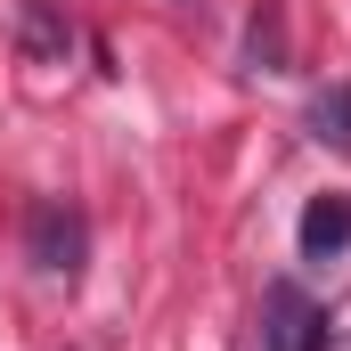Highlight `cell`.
Instances as JSON below:
<instances>
[{
    "mask_svg": "<svg viewBox=\"0 0 351 351\" xmlns=\"http://www.w3.org/2000/svg\"><path fill=\"white\" fill-rule=\"evenodd\" d=\"M254 66H262V74H278V66H286V41H278V8H262V16H254Z\"/></svg>",
    "mask_w": 351,
    "mask_h": 351,
    "instance_id": "8992f818",
    "label": "cell"
},
{
    "mask_svg": "<svg viewBox=\"0 0 351 351\" xmlns=\"http://www.w3.org/2000/svg\"><path fill=\"white\" fill-rule=\"evenodd\" d=\"M16 41H25V58H33V66H58V58L74 49V16H66L58 0H25V16H16Z\"/></svg>",
    "mask_w": 351,
    "mask_h": 351,
    "instance_id": "3957f363",
    "label": "cell"
},
{
    "mask_svg": "<svg viewBox=\"0 0 351 351\" xmlns=\"http://www.w3.org/2000/svg\"><path fill=\"white\" fill-rule=\"evenodd\" d=\"M311 139L335 147V156H351V82H327V90H319V106H311Z\"/></svg>",
    "mask_w": 351,
    "mask_h": 351,
    "instance_id": "5b68a950",
    "label": "cell"
},
{
    "mask_svg": "<svg viewBox=\"0 0 351 351\" xmlns=\"http://www.w3.org/2000/svg\"><path fill=\"white\" fill-rule=\"evenodd\" d=\"M25 245H33V269H41V278H82L90 229H82V213H74V204H33Z\"/></svg>",
    "mask_w": 351,
    "mask_h": 351,
    "instance_id": "7a4b0ae2",
    "label": "cell"
},
{
    "mask_svg": "<svg viewBox=\"0 0 351 351\" xmlns=\"http://www.w3.org/2000/svg\"><path fill=\"white\" fill-rule=\"evenodd\" d=\"M351 245V196H311L302 204V262H327V254H343Z\"/></svg>",
    "mask_w": 351,
    "mask_h": 351,
    "instance_id": "277c9868",
    "label": "cell"
},
{
    "mask_svg": "<svg viewBox=\"0 0 351 351\" xmlns=\"http://www.w3.org/2000/svg\"><path fill=\"white\" fill-rule=\"evenodd\" d=\"M262 351H335V319L319 302H302V286H269L262 294Z\"/></svg>",
    "mask_w": 351,
    "mask_h": 351,
    "instance_id": "6da1fadb",
    "label": "cell"
}]
</instances>
